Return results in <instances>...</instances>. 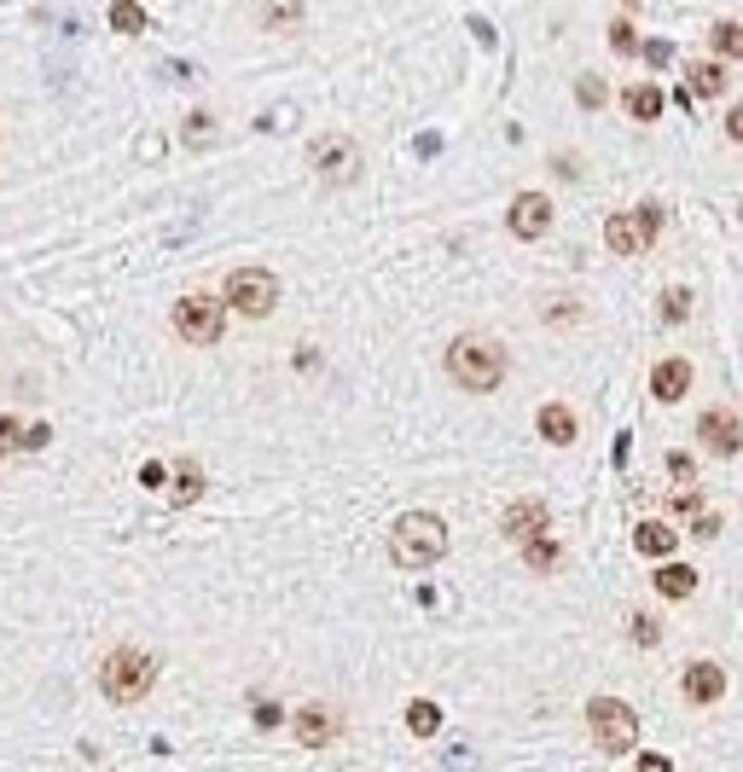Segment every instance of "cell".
I'll use <instances>...</instances> for the list:
<instances>
[{"mask_svg": "<svg viewBox=\"0 0 743 772\" xmlns=\"http://www.w3.org/2000/svg\"><path fill=\"white\" fill-rule=\"evenodd\" d=\"M610 53H621V59H633V53H639V36H633V24H628V18H616V24H610Z\"/></svg>", "mask_w": 743, "mask_h": 772, "instance_id": "484cf974", "label": "cell"}, {"mask_svg": "<svg viewBox=\"0 0 743 772\" xmlns=\"http://www.w3.org/2000/svg\"><path fill=\"white\" fill-rule=\"evenodd\" d=\"M540 435H546L552 447H569L581 435V425H576V413H569L564 401H546V407H540Z\"/></svg>", "mask_w": 743, "mask_h": 772, "instance_id": "9a60e30c", "label": "cell"}, {"mask_svg": "<svg viewBox=\"0 0 743 772\" xmlns=\"http://www.w3.org/2000/svg\"><path fill=\"white\" fill-rule=\"evenodd\" d=\"M522 564L540 569V575H546V569H557V541H552V534H534V541L522 546Z\"/></svg>", "mask_w": 743, "mask_h": 772, "instance_id": "7402d4cb", "label": "cell"}, {"mask_svg": "<svg viewBox=\"0 0 743 772\" xmlns=\"http://www.w3.org/2000/svg\"><path fill=\"white\" fill-rule=\"evenodd\" d=\"M691 93H697V99H720L726 93V64L720 59L691 64Z\"/></svg>", "mask_w": 743, "mask_h": 772, "instance_id": "d6986e66", "label": "cell"}, {"mask_svg": "<svg viewBox=\"0 0 743 772\" xmlns=\"http://www.w3.org/2000/svg\"><path fill=\"white\" fill-rule=\"evenodd\" d=\"M656 593H663V598H691V593H697V569L663 558V569H656Z\"/></svg>", "mask_w": 743, "mask_h": 772, "instance_id": "e0dca14e", "label": "cell"}, {"mask_svg": "<svg viewBox=\"0 0 743 772\" xmlns=\"http://www.w3.org/2000/svg\"><path fill=\"white\" fill-rule=\"evenodd\" d=\"M656 232L639 222V210H616L610 222H604V244L616 250V256H639V250H651Z\"/></svg>", "mask_w": 743, "mask_h": 772, "instance_id": "7c38bea8", "label": "cell"}, {"mask_svg": "<svg viewBox=\"0 0 743 772\" xmlns=\"http://www.w3.org/2000/svg\"><path fill=\"white\" fill-rule=\"evenodd\" d=\"M639 53H645L651 64H668V59H673V47H668V41H645V47H639Z\"/></svg>", "mask_w": 743, "mask_h": 772, "instance_id": "d6a6232c", "label": "cell"}, {"mask_svg": "<svg viewBox=\"0 0 743 772\" xmlns=\"http://www.w3.org/2000/svg\"><path fill=\"white\" fill-rule=\"evenodd\" d=\"M198 489H204V477H198L192 465H186V471H180V482H175V506H186V499H198Z\"/></svg>", "mask_w": 743, "mask_h": 772, "instance_id": "f546056e", "label": "cell"}, {"mask_svg": "<svg viewBox=\"0 0 743 772\" xmlns=\"http://www.w3.org/2000/svg\"><path fill=\"white\" fill-rule=\"evenodd\" d=\"M151 685H158V657L140 645H116L111 657L99 662V692H105V703H116V709L151 697Z\"/></svg>", "mask_w": 743, "mask_h": 772, "instance_id": "7a4b0ae2", "label": "cell"}, {"mask_svg": "<svg viewBox=\"0 0 743 772\" xmlns=\"http://www.w3.org/2000/svg\"><path fill=\"white\" fill-rule=\"evenodd\" d=\"M708 41H715V53H720V59H743V24L726 18V24L708 29Z\"/></svg>", "mask_w": 743, "mask_h": 772, "instance_id": "603a6c76", "label": "cell"}, {"mask_svg": "<svg viewBox=\"0 0 743 772\" xmlns=\"http://www.w3.org/2000/svg\"><path fill=\"white\" fill-rule=\"evenodd\" d=\"M314 169L337 180V187H349L354 175H361V145L349 140V134H326V140H314Z\"/></svg>", "mask_w": 743, "mask_h": 772, "instance_id": "52a82bcc", "label": "cell"}, {"mask_svg": "<svg viewBox=\"0 0 743 772\" xmlns=\"http://www.w3.org/2000/svg\"><path fill=\"white\" fill-rule=\"evenodd\" d=\"M546 523H552L546 499H512L505 517H500V529H505V541H512V546H529L534 534H546Z\"/></svg>", "mask_w": 743, "mask_h": 772, "instance_id": "9c48e42d", "label": "cell"}, {"mask_svg": "<svg viewBox=\"0 0 743 772\" xmlns=\"http://www.w3.org/2000/svg\"><path fill=\"white\" fill-rule=\"evenodd\" d=\"M639 222H645L651 232H663V210H656V204H639Z\"/></svg>", "mask_w": 743, "mask_h": 772, "instance_id": "8d00e7d4", "label": "cell"}, {"mask_svg": "<svg viewBox=\"0 0 743 772\" xmlns=\"http://www.w3.org/2000/svg\"><path fill=\"white\" fill-rule=\"evenodd\" d=\"M262 24L267 29H297L302 24V0H262Z\"/></svg>", "mask_w": 743, "mask_h": 772, "instance_id": "ffe728a7", "label": "cell"}, {"mask_svg": "<svg viewBox=\"0 0 743 772\" xmlns=\"http://www.w3.org/2000/svg\"><path fill=\"white\" fill-rule=\"evenodd\" d=\"M222 326H227V314L215 296H180L175 302V331L186 343H222Z\"/></svg>", "mask_w": 743, "mask_h": 772, "instance_id": "8992f818", "label": "cell"}, {"mask_svg": "<svg viewBox=\"0 0 743 772\" xmlns=\"http://www.w3.org/2000/svg\"><path fill=\"white\" fill-rule=\"evenodd\" d=\"M673 511H685V517H697V511H703V494H673Z\"/></svg>", "mask_w": 743, "mask_h": 772, "instance_id": "e575fe53", "label": "cell"}, {"mask_svg": "<svg viewBox=\"0 0 743 772\" xmlns=\"http://www.w3.org/2000/svg\"><path fill=\"white\" fill-rule=\"evenodd\" d=\"M673 546H680V534H673L668 523H639L633 529V552H639V558L663 564V558H673Z\"/></svg>", "mask_w": 743, "mask_h": 772, "instance_id": "2e32d148", "label": "cell"}, {"mask_svg": "<svg viewBox=\"0 0 743 772\" xmlns=\"http://www.w3.org/2000/svg\"><path fill=\"white\" fill-rule=\"evenodd\" d=\"M697 442L708 447V453H738L743 447V418L738 413H726V407H708L703 418H697Z\"/></svg>", "mask_w": 743, "mask_h": 772, "instance_id": "30bf717a", "label": "cell"}, {"mask_svg": "<svg viewBox=\"0 0 743 772\" xmlns=\"http://www.w3.org/2000/svg\"><path fill=\"white\" fill-rule=\"evenodd\" d=\"M685 390H691V360H680V355H673V360H656L651 395H656V401H680Z\"/></svg>", "mask_w": 743, "mask_h": 772, "instance_id": "5bb4252c", "label": "cell"}, {"mask_svg": "<svg viewBox=\"0 0 743 772\" xmlns=\"http://www.w3.org/2000/svg\"><path fill=\"white\" fill-rule=\"evenodd\" d=\"M442 552H448V523L436 511H407V517H395V529H390V558L401 569H430V564H442Z\"/></svg>", "mask_w": 743, "mask_h": 772, "instance_id": "3957f363", "label": "cell"}, {"mask_svg": "<svg viewBox=\"0 0 743 772\" xmlns=\"http://www.w3.org/2000/svg\"><path fill=\"white\" fill-rule=\"evenodd\" d=\"M505 349L494 338H482V331H465V338H453L448 343V378L459 383L465 395H488V390H500L505 383Z\"/></svg>", "mask_w": 743, "mask_h": 772, "instance_id": "6da1fadb", "label": "cell"}, {"mask_svg": "<svg viewBox=\"0 0 743 772\" xmlns=\"http://www.w3.org/2000/svg\"><path fill=\"white\" fill-rule=\"evenodd\" d=\"M663 320H668V326L691 320V291H685V284H673V291H663Z\"/></svg>", "mask_w": 743, "mask_h": 772, "instance_id": "cb8c5ba5", "label": "cell"}, {"mask_svg": "<svg viewBox=\"0 0 743 772\" xmlns=\"http://www.w3.org/2000/svg\"><path fill=\"white\" fill-rule=\"evenodd\" d=\"M726 140H738V145H743V105L726 111Z\"/></svg>", "mask_w": 743, "mask_h": 772, "instance_id": "836d02e7", "label": "cell"}, {"mask_svg": "<svg viewBox=\"0 0 743 772\" xmlns=\"http://www.w3.org/2000/svg\"><path fill=\"white\" fill-rule=\"evenodd\" d=\"M668 477H673V482H691V477H697V465H691V453H668Z\"/></svg>", "mask_w": 743, "mask_h": 772, "instance_id": "4dcf8cb0", "label": "cell"}, {"mask_svg": "<svg viewBox=\"0 0 743 772\" xmlns=\"http://www.w3.org/2000/svg\"><path fill=\"white\" fill-rule=\"evenodd\" d=\"M407 726H413L418 737H436V732H442V709L418 697V703H407Z\"/></svg>", "mask_w": 743, "mask_h": 772, "instance_id": "44dd1931", "label": "cell"}, {"mask_svg": "<svg viewBox=\"0 0 743 772\" xmlns=\"http://www.w3.org/2000/svg\"><path fill=\"white\" fill-rule=\"evenodd\" d=\"M576 99H581V111H599L604 105V81L599 76H581L576 81Z\"/></svg>", "mask_w": 743, "mask_h": 772, "instance_id": "f1b7e54d", "label": "cell"}, {"mask_svg": "<svg viewBox=\"0 0 743 772\" xmlns=\"http://www.w3.org/2000/svg\"><path fill=\"white\" fill-rule=\"evenodd\" d=\"M685 697L697 703V709L720 703V697H726V668H720V662H691V668H685Z\"/></svg>", "mask_w": 743, "mask_h": 772, "instance_id": "4fadbf2b", "label": "cell"}, {"mask_svg": "<svg viewBox=\"0 0 743 772\" xmlns=\"http://www.w3.org/2000/svg\"><path fill=\"white\" fill-rule=\"evenodd\" d=\"M279 302V279L267 274V267H232L227 279V308L244 314V320H262V314H274Z\"/></svg>", "mask_w": 743, "mask_h": 772, "instance_id": "5b68a950", "label": "cell"}, {"mask_svg": "<svg viewBox=\"0 0 743 772\" xmlns=\"http://www.w3.org/2000/svg\"><path fill=\"white\" fill-rule=\"evenodd\" d=\"M738 215H743V204H738Z\"/></svg>", "mask_w": 743, "mask_h": 772, "instance_id": "ab89813d", "label": "cell"}, {"mask_svg": "<svg viewBox=\"0 0 743 772\" xmlns=\"http://www.w3.org/2000/svg\"><path fill=\"white\" fill-rule=\"evenodd\" d=\"M628 633H633V645H639V650H651L656 640H663V628H656L651 616H628Z\"/></svg>", "mask_w": 743, "mask_h": 772, "instance_id": "83f0119b", "label": "cell"}, {"mask_svg": "<svg viewBox=\"0 0 743 772\" xmlns=\"http://www.w3.org/2000/svg\"><path fill=\"white\" fill-rule=\"evenodd\" d=\"M111 24L123 29V36H140V29H146V12L134 7V0H116V7H111Z\"/></svg>", "mask_w": 743, "mask_h": 772, "instance_id": "d4e9b609", "label": "cell"}, {"mask_svg": "<svg viewBox=\"0 0 743 772\" xmlns=\"http://www.w3.org/2000/svg\"><path fill=\"white\" fill-rule=\"evenodd\" d=\"M663 105H668V99H663V88H656V81H639V88L628 93V116H633V123H656V116H663Z\"/></svg>", "mask_w": 743, "mask_h": 772, "instance_id": "ac0fdd59", "label": "cell"}, {"mask_svg": "<svg viewBox=\"0 0 743 772\" xmlns=\"http://www.w3.org/2000/svg\"><path fill=\"white\" fill-rule=\"evenodd\" d=\"M639 772H673L668 755H639Z\"/></svg>", "mask_w": 743, "mask_h": 772, "instance_id": "74e56055", "label": "cell"}, {"mask_svg": "<svg viewBox=\"0 0 743 772\" xmlns=\"http://www.w3.org/2000/svg\"><path fill=\"white\" fill-rule=\"evenodd\" d=\"M587 732L604 755H628L639 744V714L621 697H593L587 703Z\"/></svg>", "mask_w": 743, "mask_h": 772, "instance_id": "277c9868", "label": "cell"}, {"mask_svg": "<svg viewBox=\"0 0 743 772\" xmlns=\"http://www.w3.org/2000/svg\"><path fill=\"white\" fill-rule=\"evenodd\" d=\"M7 453H24V425L0 413V459H7Z\"/></svg>", "mask_w": 743, "mask_h": 772, "instance_id": "4316f807", "label": "cell"}, {"mask_svg": "<svg viewBox=\"0 0 743 772\" xmlns=\"http://www.w3.org/2000/svg\"><path fill=\"white\" fill-rule=\"evenodd\" d=\"M256 726H279V709H274V703H256Z\"/></svg>", "mask_w": 743, "mask_h": 772, "instance_id": "f35d334b", "label": "cell"}, {"mask_svg": "<svg viewBox=\"0 0 743 772\" xmlns=\"http://www.w3.org/2000/svg\"><path fill=\"white\" fill-rule=\"evenodd\" d=\"M697 534H703V541H715V534H720V517H715V511H697Z\"/></svg>", "mask_w": 743, "mask_h": 772, "instance_id": "d590c367", "label": "cell"}, {"mask_svg": "<svg viewBox=\"0 0 743 772\" xmlns=\"http://www.w3.org/2000/svg\"><path fill=\"white\" fill-rule=\"evenodd\" d=\"M47 442H53V430H47V425H29V430H24V453H36V447H47Z\"/></svg>", "mask_w": 743, "mask_h": 772, "instance_id": "1f68e13d", "label": "cell"}, {"mask_svg": "<svg viewBox=\"0 0 743 772\" xmlns=\"http://www.w3.org/2000/svg\"><path fill=\"white\" fill-rule=\"evenodd\" d=\"M505 222H512L517 239H540V232L552 227V198L546 192H517L512 210H505Z\"/></svg>", "mask_w": 743, "mask_h": 772, "instance_id": "8fae6325", "label": "cell"}, {"mask_svg": "<svg viewBox=\"0 0 743 772\" xmlns=\"http://www.w3.org/2000/svg\"><path fill=\"white\" fill-rule=\"evenodd\" d=\"M291 732H297L302 749H326V744H337L343 720H337V709H326V703H302V709L291 714Z\"/></svg>", "mask_w": 743, "mask_h": 772, "instance_id": "ba28073f", "label": "cell"}]
</instances>
